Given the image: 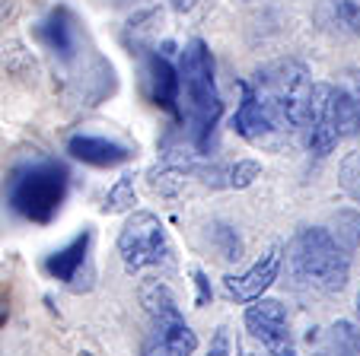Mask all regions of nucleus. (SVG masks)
Masks as SVG:
<instances>
[{
  "mask_svg": "<svg viewBox=\"0 0 360 356\" xmlns=\"http://www.w3.org/2000/svg\"><path fill=\"white\" fill-rule=\"evenodd\" d=\"M313 89V74L297 58L262 64L249 80L239 83L243 95L233 114V131L255 147H284L306 128Z\"/></svg>",
  "mask_w": 360,
  "mask_h": 356,
  "instance_id": "1",
  "label": "nucleus"
},
{
  "mask_svg": "<svg viewBox=\"0 0 360 356\" xmlns=\"http://www.w3.org/2000/svg\"><path fill=\"white\" fill-rule=\"evenodd\" d=\"M179 80H182V93H179V118L185 121L188 131V143L195 153H207L214 140V131L224 114V102H220L217 77H214V54L204 39H191L179 54Z\"/></svg>",
  "mask_w": 360,
  "mask_h": 356,
  "instance_id": "2",
  "label": "nucleus"
},
{
  "mask_svg": "<svg viewBox=\"0 0 360 356\" xmlns=\"http://www.w3.org/2000/svg\"><path fill=\"white\" fill-rule=\"evenodd\" d=\"M287 270L300 293L335 296L351 280V255L335 242L328 226H303L287 249Z\"/></svg>",
  "mask_w": 360,
  "mask_h": 356,
  "instance_id": "3",
  "label": "nucleus"
},
{
  "mask_svg": "<svg viewBox=\"0 0 360 356\" xmlns=\"http://www.w3.org/2000/svg\"><path fill=\"white\" fill-rule=\"evenodd\" d=\"M70 188V172L58 159H32L22 162L7 178V204L13 213L29 223H51L61 213Z\"/></svg>",
  "mask_w": 360,
  "mask_h": 356,
  "instance_id": "4",
  "label": "nucleus"
},
{
  "mask_svg": "<svg viewBox=\"0 0 360 356\" xmlns=\"http://www.w3.org/2000/svg\"><path fill=\"white\" fill-rule=\"evenodd\" d=\"M143 312H147V331L141 341V356H195L198 334L185 322L179 299L166 283L143 280L137 289Z\"/></svg>",
  "mask_w": 360,
  "mask_h": 356,
  "instance_id": "5",
  "label": "nucleus"
},
{
  "mask_svg": "<svg viewBox=\"0 0 360 356\" xmlns=\"http://www.w3.org/2000/svg\"><path fill=\"white\" fill-rule=\"evenodd\" d=\"M118 255H122L128 274L169 261V235H166L160 216L150 210H131V216L118 232Z\"/></svg>",
  "mask_w": 360,
  "mask_h": 356,
  "instance_id": "6",
  "label": "nucleus"
},
{
  "mask_svg": "<svg viewBox=\"0 0 360 356\" xmlns=\"http://www.w3.org/2000/svg\"><path fill=\"white\" fill-rule=\"evenodd\" d=\"M245 331L249 337L262 347L265 356H297L293 350V334H290V318L287 309L278 299H255L245 305Z\"/></svg>",
  "mask_w": 360,
  "mask_h": 356,
  "instance_id": "7",
  "label": "nucleus"
},
{
  "mask_svg": "<svg viewBox=\"0 0 360 356\" xmlns=\"http://www.w3.org/2000/svg\"><path fill=\"white\" fill-rule=\"evenodd\" d=\"M306 150L313 156H328L341 137L338 121V99H335V83H316L313 99H309V114H306Z\"/></svg>",
  "mask_w": 360,
  "mask_h": 356,
  "instance_id": "8",
  "label": "nucleus"
},
{
  "mask_svg": "<svg viewBox=\"0 0 360 356\" xmlns=\"http://www.w3.org/2000/svg\"><path fill=\"white\" fill-rule=\"evenodd\" d=\"M32 35L58 64H74L80 58V22L68 7H55L32 29Z\"/></svg>",
  "mask_w": 360,
  "mask_h": 356,
  "instance_id": "9",
  "label": "nucleus"
},
{
  "mask_svg": "<svg viewBox=\"0 0 360 356\" xmlns=\"http://www.w3.org/2000/svg\"><path fill=\"white\" fill-rule=\"evenodd\" d=\"M281 264H284V245H271V249H268L259 261L252 264L249 270L224 277L226 296H230V299H236V303H255V299H262V296H265V289L278 280Z\"/></svg>",
  "mask_w": 360,
  "mask_h": 356,
  "instance_id": "10",
  "label": "nucleus"
},
{
  "mask_svg": "<svg viewBox=\"0 0 360 356\" xmlns=\"http://www.w3.org/2000/svg\"><path fill=\"white\" fill-rule=\"evenodd\" d=\"M143 83L153 99V105L166 108L169 114L179 118V93H182V80H179V64L169 61V54L150 51L143 61Z\"/></svg>",
  "mask_w": 360,
  "mask_h": 356,
  "instance_id": "11",
  "label": "nucleus"
},
{
  "mask_svg": "<svg viewBox=\"0 0 360 356\" xmlns=\"http://www.w3.org/2000/svg\"><path fill=\"white\" fill-rule=\"evenodd\" d=\"M68 153L96 169H112L134 159V150L128 143L109 140V137H99V134H74L68 140Z\"/></svg>",
  "mask_w": 360,
  "mask_h": 356,
  "instance_id": "12",
  "label": "nucleus"
},
{
  "mask_svg": "<svg viewBox=\"0 0 360 356\" xmlns=\"http://www.w3.org/2000/svg\"><path fill=\"white\" fill-rule=\"evenodd\" d=\"M89 245H93V232L83 229L74 242H68L61 251L45 258V274L68 283V286H74V289H80L77 280L83 277V270H86V264H89Z\"/></svg>",
  "mask_w": 360,
  "mask_h": 356,
  "instance_id": "13",
  "label": "nucleus"
},
{
  "mask_svg": "<svg viewBox=\"0 0 360 356\" xmlns=\"http://www.w3.org/2000/svg\"><path fill=\"white\" fill-rule=\"evenodd\" d=\"M313 356H360V331L354 322L338 318L328 328H316L306 334Z\"/></svg>",
  "mask_w": 360,
  "mask_h": 356,
  "instance_id": "14",
  "label": "nucleus"
},
{
  "mask_svg": "<svg viewBox=\"0 0 360 356\" xmlns=\"http://www.w3.org/2000/svg\"><path fill=\"white\" fill-rule=\"evenodd\" d=\"M316 20L328 32L360 39V0H319Z\"/></svg>",
  "mask_w": 360,
  "mask_h": 356,
  "instance_id": "15",
  "label": "nucleus"
},
{
  "mask_svg": "<svg viewBox=\"0 0 360 356\" xmlns=\"http://www.w3.org/2000/svg\"><path fill=\"white\" fill-rule=\"evenodd\" d=\"M328 232L335 235V242H338L347 255H354V251L360 249V213L357 210H338V213L332 216V223H328Z\"/></svg>",
  "mask_w": 360,
  "mask_h": 356,
  "instance_id": "16",
  "label": "nucleus"
},
{
  "mask_svg": "<svg viewBox=\"0 0 360 356\" xmlns=\"http://www.w3.org/2000/svg\"><path fill=\"white\" fill-rule=\"evenodd\" d=\"M137 204V191H134V175H122L105 195L102 213H128Z\"/></svg>",
  "mask_w": 360,
  "mask_h": 356,
  "instance_id": "17",
  "label": "nucleus"
},
{
  "mask_svg": "<svg viewBox=\"0 0 360 356\" xmlns=\"http://www.w3.org/2000/svg\"><path fill=\"white\" fill-rule=\"evenodd\" d=\"M211 239H214V245H217V251H220L224 261H239V258H243V239H239V232L233 226H226V223H214Z\"/></svg>",
  "mask_w": 360,
  "mask_h": 356,
  "instance_id": "18",
  "label": "nucleus"
},
{
  "mask_svg": "<svg viewBox=\"0 0 360 356\" xmlns=\"http://www.w3.org/2000/svg\"><path fill=\"white\" fill-rule=\"evenodd\" d=\"M255 178H262L259 159H239L233 166H226V188H233V191H243L249 185H255Z\"/></svg>",
  "mask_w": 360,
  "mask_h": 356,
  "instance_id": "19",
  "label": "nucleus"
},
{
  "mask_svg": "<svg viewBox=\"0 0 360 356\" xmlns=\"http://www.w3.org/2000/svg\"><path fill=\"white\" fill-rule=\"evenodd\" d=\"M338 182H341V188L360 204V153H347L345 159H341Z\"/></svg>",
  "mask_w": 360,
  "mask_h": 356,
  "instance_id": "20",
  "label": "nucleus"
},
{
  "mask_svg": "<svg viewBox=\"0 0 360 356\" xmlns=\"http://www.w3.org/2000/svg\"><path fill=\"white\" fill-rule=\"evenodd\" d=\"M204 356H233V341H230V328H226V324H220V328L214 331L211 347H207Z\"/></svg>",
  "mask_w": 360,
  "mask_h": 356,
  "instance_id": "21",
  "label": "nucleus"
},
{
  "mask_svg": "<svg viewBox=\"0 0 360 356\" xmlns=\"http://www.w3.org/2000/svg\"><path fill=\"white\" fill-rule=\"evenodd\" d=\"M191 280H195V289H198V305H207L211 303V280L204 277L201 268H191Z\"/></svg>",
  "mask_w": 360,
  "mask_h": 356,
  "instance_id": "22",
  "label": "nucleus"
},
{
  "mask_svg": "<svg viewBox=\"0 0 360 356\" xmlns=\"http://www.w3.org/2000/svg\"><path fill=\"white\" fill-rule=\"evenodd\" d=\"M10 318V286H0V328Z\"/></svg>",
  "mask_w": 360,
  "mask_h": 356,
  "instance_id": "23",
  "label": "nucleus"
},
{
  "mask_svg": "<svg viewBox=\"0 0 360 356\" xmlns=\"http://www.w3.org/2000/svg\"><path fill=\"white\" fill-rule=\"evenodd\" d=\"M169 7L176 10V13H188V10L198 7V0H169Z\"/></svg>",
  "mask_w": 360,
  "mask_h": 356,
  "instance_id": "24",
  "label": "nucleus"
},
{
  "mask_svg": "<svg viewBox=\"0 0 360 356\" xmlns=\"http://www.w3.org/2000/svg\"><path fill=\"white\" fill-rule=\"evenodd\" d=\"M13 16V0H0V26Z\"/></svg>",
  "mask_w": 360,
  "mask_h": 356,
  "instance_id": "25",
  "label": "nucleus"
},
{
  "mask_svg": "<svg viewBox=\"0 0 360 356\" xmlns=\"http://www.w3.org/2000/svg\"><path fill=\"white\" fill-rule=\"evenodd\" d=\"M80 356H96V353H89V350H83V353Z\"/></svg>",
  "mask_w": 360,
  "mask_h": 356,
  "instance_id": "26",
  "label": "nucleus"
},
{
  "mask_svg": "<svg viewBox=\"0 0 360 356\" xmlns=\"http://www.w3.org/2000/svg\"><path fill=\"white\" fill-rule=\"evenodd\" d=\"M357 315H360V293H357Z\"/></svg>",
  "mask_w": 360,
  "mask_h": 356,
  "instance_id": "27",
  "label": "nucleus"
},
{
  "mask_svg": "<svg viewBox=\"0 0 360 356\" xmlns=\"http://www.w3.org/2000/svg\"><path fill=\"white\" fill-rule=\"evenodd\" d=\"M243 356H255V353H245V350H243Z\"/></svg>",
  "mask_w": 360,
  "mask_h": 356,
  "instance_id": "28",
  "label": "nucleus"
}]
</instances>
